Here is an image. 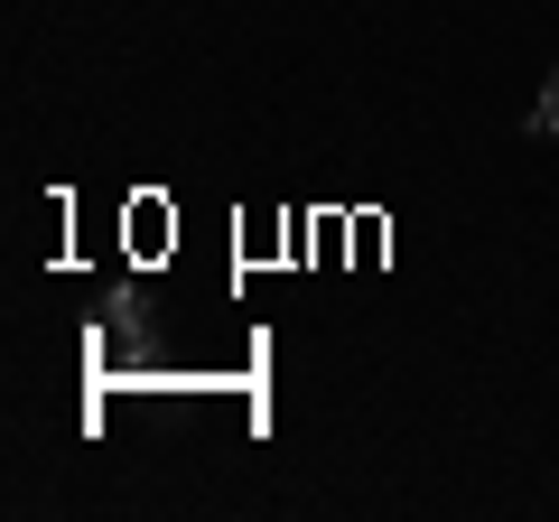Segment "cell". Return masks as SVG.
<instances>
[{
  "instance_id": "6da1fadb",
  "label": "cell",
  "mask_w": 559,
  "mask_h": 522,
  "mask_svg": "<svg viewBox=\"0 0 559 522\" xmlns=\"http://www.w3.org/2000/svg\"><path fill=\"white\" fill-rule=\"evenodd\" d=\"M532 121H540V131H550V141H559V66H550V84H540V103H532Z\"/></svg>"
}]
</instances>
